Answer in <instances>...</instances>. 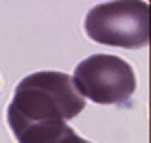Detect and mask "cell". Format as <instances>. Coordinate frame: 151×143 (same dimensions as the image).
Segmentation results:
<instances>
[{
    "instance_id": "cell-3",
    "label": "cell",
    "mask_w": 151,
    "mask_h": 143,
    "mask_svg": "<svg viewBox=\"0 0 151 143\" xmlns=\"http://www.w3.org/2000/svg\"><path fill=\"white\" fill-rule=\"evenodd\" d=\"M74 85L81 96L102 106L125 104L136 90L132 66L121 56L96 53L76 66Z\"/></svg>"
},
{
    "instance_id": "cell-5",
    "label": "cell",
    "mask_w": 151,
    "mask_h": 143,
    "mask_svg": "<svg viewBox=\"0 0 151 143\" xmlns=\"http://www.w3.org/2000/svg\"><path fill=\"white\" fill-rule=\"evenodd\" d=\"M83 143H91V141H85V139H83Z\"/></svg>"
},
{
    "instance_id": "cell-4",
    "label": "cell",
    "mask_w": 151,
    "mask_h": 143,
    "mask_svg": "<svg viewBox=\"0 0 151 143\" xmlns=\"http://www.w3.org/2000/svg\"><path fill=\"white\" fill-rule=\"evenodd\" d=\"M15 139L19 143H83L72 128L60 121L30 124L15 134Z\"/></svg>"
},
{
    "instance_id": "cell-2",
    "label": "cell",
    "mask_w": 151,
    "mask_h": 143,
    "mask_svg": "<svg viewBox=\"0 0 151 143\" xmlns=\"http://www.w3.org/2000/svg\"><path fill=\"white\" fill-rule=\"evenodd\" d=\"M85 34L93 41L123 49L149 44V6L144 0H111L85 15Z\"/></svg>"
},
{
    "instance_id": "cell-1",
    "label": "cell",
    "mask_w": 151,
    "mask_h": 143,
    "mask_svg": "<svg viewBox=\"0 0 151 143\" xmlns=\"http://www.w3.org/2000/svg\"><path fill=\"white\" fill-rule=\"evenodd\" d=\"M83 109L85 100L68 74L42 70L19 81L6 115L15 136L23 128L38 122L72 121Z\"/></svg>"
}]
</instances>
